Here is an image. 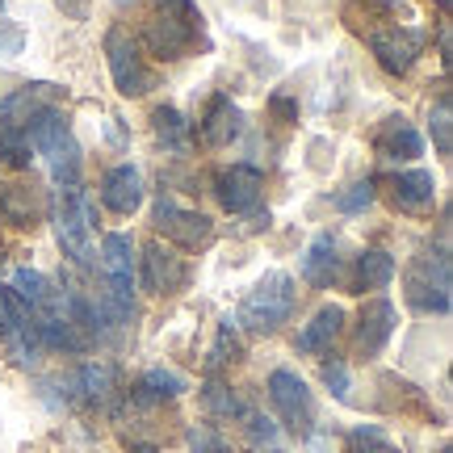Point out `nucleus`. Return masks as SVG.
<instances>
[{"label":"nucleus","instance_id":"f257e3e1","mask_svg":"<svg viewBox=\"0 0 453 453\" xmlns=\"http://www.w3.org/2000/svg\"><path fill=\"white\" fill-rule=\"evenodd\" d=\"M26 143H30L34 156H42L47 164L50 180L67 189V185H81V143H76V134L67 127V118L59 113V105H50L42 110L38 118H30V127H26Z\"/></svg>","mask_w":453,"mask_h":453},{"label":"nucleus","instance_id":"f03ea898","mask_svg":"<svg viewBox=\"0 0 453 453\" xmlns=\"http://www.w3.org/2000/svg\"><path fill=\"white\" fill-rule=\"evenodd\" d=\"M294 307H298V281H294L286 269H273L265 273L243 294L240 311H235V324L248 327L252 336H273L281 324H290Z\"/></svg>","mask_w":453,"mask_h":453},{"label":"nucleus","instance_id":"7ed1b4c3","mask_svg":"<svg viewBox=\"0 0 453 453\" xmlns=\"http://www.w3.org/2000/svg\"><path fill=\"white\" fill-rule=\"evenodd\" d=\"M101 269H105V298H101L97 315H110L113 324L130 319V303H134V240L122 231H110L101 240Z\"/></svg>","mask_w":453,"mask_h":453},{"label":"nucleus","instance_id":"20e7f679","mask_svg":"<svg viewBox=\"0 0 453 453\" xmlns=\"http://www.w3.org/2000/svg\"><path fill=\"white\" fill-rule=\"evenodd\" d=\"M50 219H55V240L64 248V257H72L76 269H93V206L81 185L59 189Z\"/></svg>","mask_w":453,"mask_h":453},{"label":"nucleus","instance_id":"39448f33","mask_svg":"<svg viewBox=\"0 0 453 453\" xmlns=\"http://www.w3.org/2000/svg\"><path fill=\"white\" fill-rule=\"evenodd\" d=\"M407 303L420 315H449L453 307V277L445 248H424L407 269Z\"/></svg>","mask_w":453,"mask_h":453},{"label":"nucleus","instance_id":"423d86ee","mask_svg":"<svg viewBox=\"0 0 453 453\" xmlns=\"http://www.w3.org/2000/svg\"><path fill=\"white\" fill-rule=\"evenodd\" d=\"M265 390H269V403H273V411L281 416V424L290 433H298V437L315 433V395H311V387L298 373L281 365V370L269 373Z\"/></svg>","mask_w":453,"mask_h":453},{"label":"nucleus","instance_id":"0eeeda50","mask_svg":"<svg viewBox=\"0 0 453 453\" xmlns=\"http://www.w3.org/2000/svg\"><path fill=\"white\" fill-rule=\"evenodd\" d=\"M105 59H110L113 88H118L122 97H143L147 88L156 84V76H151L147 64H143V47H139L127 30L105 34Z\"/></svg>","mask_w":453,"mask_h":453},{"label":"nucleus","instance_id":"6e6552de","mask_svg":"<svg viewBox=\"0 0 453 453\" xmlns=\"http://www.w3.org/2000/svg\"><path fill=\"white\" fill-rule=\"evenodd\" d=\"M151 223H156V231H160L164 240H168V243H180V248H206V243L214 240L211 214L185 211L177 197H168V194H160L156 211H151Z\"/></svg>","mask_w":453,"mask_h":453},{"label":"nucleus","instance_id":"1a4fd4ad","mask_svg":"<svg viewBox=\"0 0 453 453\" xmlns=\"http://www.w3.org/2000/svg\"><path fill=\"white\" fill-rule=\"evenodd\" d=\"M370 50L382 72L407 76L411 64L424 55V30H416V26H387V30H378L370 38Z\"/></svg>","mask_w":453,"mask_h":453},{"label":"nucleus","instance_id":"9d476101","mask_svg":"<svg viewBox=\"0 0 453 453\" xmlns=\"http://www.w3.org/2000/svg\"><path fill=\"white\" fill-rule=\"evenodd\" d=\"M143 290L151 294H180L189 286V265L185 257H177L164 240H151L143 248Z\"/></svg>","mask_w":453,"mask_h":453},{"label":"nucleus","instance_id":"9b49d317","mask_svg":"<svg viewBox=\"0 0 453 453\" xmlns=\"http://www.w3.org/2000/svg\"><path fill=\"white\" fill-rule=\"evenodd\" d=\"M197 34H202V21H185V17H168V13H156L147 21V34L143 42L156 59H185L194 50Z\"/></svg>","mask_w":453,"mask_h":453},{"label":"nucleus","instance_id":"f8f14e48","mask_svg":"<svg viewBox=\"0 0 453 453\" xmlns=\"http://www.w3.org/2000/svg\"><path fill=\"white\" fill-rule=\"evenodd\" d=\"M395 324H399V311L390 298H370L361 315H357V336H353V353L357 357H378L387 349V340L395 336Z\"/></svg>","mask_w":453,"mask_h":453},{"label":"nucleus","instance_id":"ddd939ff","mask_svg":"<svg viewBox=\"0 0 453 453\" xmlns=\"http://www.w3.org/2000/svg\"><path fill=\"white\" fill-rule=\"evenodd\" d=\"M260 189H265V177H260V168H252V164H231V168H223L214 177V194L223 202V211H231V214L257 211Z\"/></svg>","mask_w":453,"mask_h":453},{"label":"nucleus","instance_id":"4468645a","mask_svg":"<svg viewBox=\"0 0 453 453\" xmlns=\"http://www.w3.org/2000/svg\"><path fill=\"white\" fill-rule=\"evenodd\" d=\"M143 197H147L143 173L134 164H113L110 173L101 177V202H105V211L127 219V214H134L143 206Z\"/></svg>","mask_w":453,"mask_h":453},{"label":"nucleus","instance_id":"2eb2a0df","mask_svg":"<svg viewBox=\"0 0 453 453\" xmlns=\"http://www.w3.org/2000/svg\"><path fill=\"white\" fill-rule=\"evenodd\" d=\"M390 197L403 214H433L437 206V177L428 168H407L390 180Z\"/></svg>","mask_w":453,"mask_h":453},{"label":"nucleus","instance_id":"dca6fc26","mask_svg":"<svg viewBox=\"0 0 453 453\" xmlns=\"http://www.w3.org/2000/svg\"><path fill=\"white\" fill-rule=\"evenodd\" d=\"M340 327H344V307H340V303H324V307L303 324V332H298V353H307V357L332 353Z\"/></svg>","mask_w":453,"mask_h":453},{"label":"nucleus","instance_id":"f3484780","mask_svg":"<svg viewBox=\"0 0 453 453\" xmlns=\"http://www.w3.org/2000/svg\"><path fill=\"white\" fill-rule=\"evenodd\" d=\"M298 273L303 281H311L315 290H332L340 277V252H336V240L332 235H315L307 243V252H303V265H298Z\"/></svg>","mask_w":453,"mask_h":453},{"label":"nucleus","instance_id":"a211bd4d","mask_svg":"<svg viewBox=\"0 0 453 453\" xmlns=\"http://www.w3.org/2000/svg\"><path fill=\"white\" fill-rule=\"evenodd\" d=\"M243 134V110L226 93H214L211 110L202 118V139L211 147H231Z\"/></svg>","mask_w":453,"mask_h":453},{"label":"nucleus","instance_id":"6ab92c4d","mask_svg":"<svg viewBox=\"0 0 453 453\" xmlns=\"http://www.w3.org/2000/svg\"><path fill=\"white\" fill-rule=\"evenodd\" d=\"M373 147H378V156H387V160H420L424 156V134L407 122L403 113H395V118L382 122Z\"/></svg>","mask_w":453,"mask_h":453},{"label":"nucleus","instance_id":"aec40b11","mask_svg":"<svg viewBox=\"0 0 453 453\" xmlns=\"http://www.w3.org/2000/svg\"><path fill=\"white\" fill-rule=\"evenodd\" d=\"M395 273H399V265H395L390 252H382V248H365V252L357 257V265H353V290L357 294L387 290L390 281H395Z\"/></svg>","mask_w":453,"mask_h":453},{"label":"nucleus","instance_id":"412c9836","mask_svg":"<svg viewBox=\"0 0 453 453\" xmlns=\"http://www.w3.org/2000/svg\"><path fill=\"white\" fill-rule=\"evenodd\" d=\"M151 130H156V139H160L168 151H177V156L189 151L194 130H189V122H185V113H180L177 105H160V110L151 113Z\"/></svg>","mask_w":453,"mask_h":453},{"label":"nucleus","instance_id":"4be33fe9","mask_svg":"<svg viewBox=\"0 0 453 453\" xmlns=\"http://www.w3.org/2000/svg\"><path fill=\"white\" fill-rule=\"evenodd\" d=\"M76 390H81L88 403L105 407L113 399V390H118V378H113V365L105 361H84L81 373H76Z\"/></svg>","mask_w":453,"mask_h":453},{"label":"nucleus","instance_id":"5701e85b","mask_svg":"<svg viewBox=\"0 0 453 453\" xmlns=\"http://www.w3.org/2000/svg\"><path fill=\"white\" fill-rule=\"evenodd\" d=\"M9 281H13V294L21 298V303H26V307L34 311V315H42V311L50 307V298H55L50 281H47L42 273H38V269H26V265H17Z\"/></svg>","mask_w":453,"mask_h":453},{"label":"nucleus","instance_id":"b1692460","mask_svg":"<svg viewBox=\"0 0 453 453\" xmlns=\"http://www.w3.org/2000/svg\"><path fill=\"white\" fill-rule=\"evenodd\" d=\"M0 214L13 226H34L38 219V197L30 185H0Z\"/></svg>","mask_w":453,"mask_h":453},{"label":"nucleus","instance_id":"393cba45","mask_svg":"<svg viewBox=\"0 0 453 453\" xmlns=\"http://www.w3.org/2000/svg\"><path fill=\"white\" fill-rule=\"evenodd\" d=\"M189 390V378L177 370H168V365H156V370L143 373V387H139V403H156V399H177Z\"/></svg>","mask_w":453,"mask_h":453},{"label":"nucleus","instance_id":"a878e982","mask_svg":"<svg viewBox=\"0 0 453 453\" xmlns=\"http://www.w3.org/2000/svg\"><path fill=\"white\" fill-rule=\"evenodd\" d=\"M202 407H206V416H214V420H243V411H248L243 399L226 382H206L202 387Z\"/></svg>","mask_w":453,"mask_h":453},{"label":"nucleus","instance_id":"bb28decb","mask_svg":"<svg viewBox=\"0 0 453 453\" xmlns=\"http://www.w3.org/2000/svg\"><path fill=\"white\" fill-rule=\"evenodd\" d=\"M243 420H248V441H252V449L257 453H281V428H277L269 416L243 411Z\"/></svg>","mask_w":453,"mask_h":453},{"label":"nucleus","instance_id":"cd10ccee","mask_svg":"<svg viewBox=\"0 0 453 453\" xmlns=\"http://www.w3.org/2000/svg\"><path fill=\"white\" fill-rule=\"evenodd\" d=\"M373 197H378V189H373V180H353L349 189H340V194H332V206H336L340 214H361L373 206Z\"/></svg>","mask_w":453,"mask_h":453},{"label":"nucleus","instance_id":"c85d7f7f","mask_svg":"<svg viewBox=\"0 0 453 453\" xmlns=\"http://www.w3.org/2000/svg\"><path fill=\"white\" fill-rule=\"evenodd\" d=\"M428 130H433V143H437L441 156L453 151V110H449V97H441L433 110H428Z\"/></svg>","mask_w":453,"mask_h":453},{"label":"nucleus","instance_id":"c756f323","mask_svg":"<svg viewBox=\"0 0 453 453\" xmlns=\"http://www.w3.org/2000/svg\"><path fill=\"white\" fill-rule=\"evenodd\" d=\"M240 357H243V344H240V336H235V319L226 315L223 324H219V344L211 349V370L226 365V361H240Z\"/></svg>","mask_w":453,"mask_h":453},{"label":"nucleus","instance_id":"7c9ffc66","mask_svg":"<svg viewBox=\"0 0 453 453\" xmlns=\"http://www.w3.org/2000/svg\"><path fill=\"white\" fill-rule=\"evenodd\" d=\"M349 445H353V453H403V449L390 445L387 433H382L378 424H361V428H353V433H349Z\"/></svg>","mask_w":453,"mask_h":453},{"label":"nucleus","instance_id":"2f4dec72","mask_svg":"<svg viewBox=\"0 0 453 453\" xmlns=\"http://www.w3.org/2000/svg\"><path fill=\"white\" fill-rule=\"evenodd\" d=\"M21 50H26V26L0 17V59L13 64V59H21Z\"/></svg>","mask_w":453,"mask_h":453},{"label":"nucleus","instance_id":"473e14b6","mask_svg":"<svg viewBox=\"0 0 453 453\" xmlns=\"http://www.w3.org/2000/svg\"><path fill=\"white\" fill-rule=\"evenodd\" d=\"M324 387L336 395L340 403H349L353 399V373L344 361H324Z\"/></svg>","mask_w":453,"mask_h":453},{"label":"nucleus","instance_id":"72a5a7b5","mask_svg":"<svg viewBox=\"0 0 453 453\" xmlns=\"http://www.w3.org/2000/svg\"><path fill=\"white\" fill-rule=\"evenodd\" d=\"M189 453H231V445H226V437L223 433H214V428H189Z\"/></svg>","mask_w":453,"mask_h":453},{"label":"nucleus","instance_id":"f704fd0d","mask_svg":"<svg viewBox=\"0 0 453 453\" xmlns=\"http://www.w3.org/2000/svg\"><path fill=\"white\" fill-rule=\"evenodd\" d=\"M156 9L168 17H185V21H202V9L194 0H156Z\"/></svg>","mask_w":453,"mask_h":453},{"label":"nucleus","instance_id":"c9c22d12","mask_svg":"<svg viewBox=\"0 0 453 453\" xmlns=\"http://www.w3.org/2000/svg\"><path fill=\"white\" fill-rule=\"evenodd\" d=\"M269 110H273L281 122H298V101H290L286 93H273V97H269Z\"/></svg>","mask_w":453,"mask_h":453},{"label":"nucleus","instance_id":"e433bc0d","mask_svg":"<svg viewBox=\"0 0 453 453\" xmlns=\"http://www.w3.org/2000/svg\"><path fill=\"white\" fill-rule=\"evenodd\" d=\"M4 327H9V298H4V286H0V336H4Z\"/></svg>","mask_w":453,"mask_h":453},{"label":"nucleus","instance_id":"4c0bfd02","mask_svg":"<svg viewBox=\"0 0 453 453\" xmlns=\"http://www.w3.org/2000/svg\"><path fill=\"white\" fill-rule=\"evenodd\" d=\"M441 64H449V26H441Z\"/></svg>","mask_w":453,"mask_h":453},{"label":"nucleus","instance_id":"58836bf2","mask_svg":"<svg viewBox=\"0 0 453 453\" xmlns=\"http://www.w3.org/2000/svg\"><path fill=\"white\" fill-rule=\"evenodd\" d=\"M130 453H160V449H156V445H134Z\"/></svg>","mask_w":453,"mask_h":453},{"label":"nucleus","instance_id":"ea45409f","mask_svg":"<svg viewBox=\"0 0 453 453\" xmlns=\"http://www.w3.org/2000/svg\"><path fill=\"white\" fill-rule=\"evenodd\" d=\"M113 4H130V0H113Z\"/></svg>","mask_w":453,"mask_h":453}]
</instances>
